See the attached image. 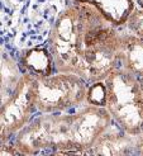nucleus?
Listing matches in <instances>:
<instances>
[{"label":"nucleus","mask_w":143,"mask_h":156,"mask_svg":"<svg viewBox=\"0 0 143 156\" xmlns=\"http://www.w3.org/2000/svg\"><path fill=\"white\" fill-rule=\"evenodd\" d=\"M100 17L94 6L74 0L56 14L47 40L56 71L80 75L85 34Z\"/></svg>","instance_id":"f257e3e1"},{"label":"nucleus","mask_w":143,"mask_h":156,"mask_svg":"<svg viewBox=\"0 0 143 156\" xmlns=\"http://www.w3.org/2000/svg\"><path fill=\"white\" fill-rule=\"evenodd\" d=\"M106 104L113 123L123 132L138 136L143 131V91L137 76L118 67L105 79Z\"/></svg>","instance_id":"f03ea898"},{"label":"nucleus","mask_w":143,"mask_h":156,"mask_svg":"<svg viewBox=\"0 0 143 156\" xmlns=\"http://www.w3.org/2000/svg\"><path fill=\"white\" fill-rule=\"evenodd\" d=\"M118 28L100 17L87 29L81 52L80 77L91 84L101 81L119 67Z\"/></svg>","instance_id":"7ed1b4c3"},{"label":"nucleus","mask_w":143,"mask_h":156,"mask_svg":"<svg viewBox=\"0 0 143 156\" xmlns=\"http://www.w3.org/2000/svg\"><path fill=\"white\" fill-rule=\"evenodd\" d=\"M87 84L71 73L56 71L36 77V108L39 113H63L85 104Z\"/></svg>","instance_id":"20e7f679"},{"label":"nucleus","mask_w":143,"mask_h":156,"mask_svg":"<svg viewBox=\"0 0 143 156\" xmlns=\"http://www.w3.org/2000/svg\"><path fill=\"white\" fill-rule=\"evenodd\" d=\"M36 112V77L24 73L14 93L0 104V144L10 141Z\"/></svg>","instance_id":"39448f33"},{"label":"nucleus","mask_w":143,"mask_h":156,"mask_svg":"<svg viewBox=\"0 0 143 156\" xmlns=\"http://www.w3.org/2000/svg\"><path fill=\"white\" fill-rule=\"evenodd\" d=\"M112 123V117L104 107L85 103L71 113V146L89 155L92 144Z\"/></svg>","instance_id":"423d86ee"},{"label":"nucleus","mask_w":143,"mask_h":156,"mask_svg":"<svg viewBox=\"0 0 143 156\" xmlns=\"http://www.w3.org/2000/svg\"><path fill=\"white\" fill-rule=\"evenodd\" d=\"M137 136L123 132L118 126L112 123L96 138L89 150V155H127L136 152Z\"/></svg>","instance_id":"0eeeda50"},{"label":"nucleus","mask_w":143,"mask_h":156,"mask_svg":"<svg viewBox=\"0 0 143 156\" xmlns=\"http://www.w3.org/2000/svg\"><path fill=\"white\" fill-rule=\"evenodd\" d=\"M118 64L137 77L143 76V40L131 33L119 34Z\"/></svg>","instance_id":"6e6552de"},{"label":"nucleus","mask_w":143,"mask_h":156,"mask_svg":"<svg viewBox=\"0 0 143 156\" xmlns=\"http://www.w3.org/2000/svg\"><path fill=\"white\" fill-rule=\"evenodd\" d=\"M19 65L23 73L34 77H43L56 73L52 55L47 47L32 46L20 51Z\"/></svg>","instance_id":"1a4fd4ad"},{"label":"nucleus","mask_w":143,"mask_h":156,"mask_svg":"<svg viewBox=\"0 0 143 156\" xmlns=\"http://www.w3.org/2000/svg\"><path fill=\"white\" fill-rule=\"evenodd\" d=\"M94 6L109 23L117 28L125 24L129 14L136 8L134 0H74Z\"/></svg>","instance_id":"9d476101"},{"label":"nucleus","mask_w":143,"mask_h":156,"mask_svg":"<svg viewBox=\"0 0 143 156\" xmlns=\"http://www.w3.org/2000/svg\"><path fill=\"white\" fill-rule=\"evenodd\" d=\"M19 62L15 61L6 51L0 48V104L9 98L23 76Z\"/></svg>","instance_id":"9b49d317"},{"label":"nucleus","mask_w":143,"mask_h":156,"mask_svg":"<svg viewBox=\"0 0 143 156\" xmlns=\"http://www.w3.org/2000/svg\"><path fill=\"white\" fill-rule=\"evenodd\" d=\"M85 103L105 108V104H106V87H105L104 80L89 84L87 91H86Z\"/></svg>","instance_id":"f8f14e48"},{"label":"nucleus","mask_w":143,"mask_h":156,"mask_svg":"<svg viewBox=\"0 0 143 156\" xmlns=\"http://www.w3.org/2000/svg\"><path fill=\"white\" fill-rule=\"evenodd\" d=\"M128 33L143 40V8H134L125 24Z\"/></svg>","instance_id":"ddd939ff"},{"label":"nucleus","mask_w":143,"mask_h":156,"mask_svg":"<svg viewBox=\"0 0 143 156\" xmlns=\"http://www.w3.org/2000/svg\"><path fill=\"white\" fill-rule=\"evenodd\" d=\"M136 154L143 155V131L137 136V141H136Z\"/></svg>","instance_id":"4468645a"},{"label":"nucleus","mask_w":143,"mask_h":156,"mask_svg":"<svg viewBox=\"0 0 143 156\" xmlns=\"http://www.w3.org/2000/svg\"><path fill=\"white\" fill-rule=\"evenodd\" d=\"M138 80H139V85H141L142 91H143V76H142V77H138Z\"/></svg>","instance_id":"2eb2a0df"},{"label":"nucleus","mask_w":143,"mask_h":156,"mask_svg":"<svg viewBox=\"0 0 143 156\" xmlns=\"http://www.w3.org/2000/svg\"><path fill=\"white\" fill-rule=\"evenodd\" d=\"M137 3L139 4V6H141V8H143V0H137Z\"/></svg>","instance_id":"dca6fc26"}]
</instances>
